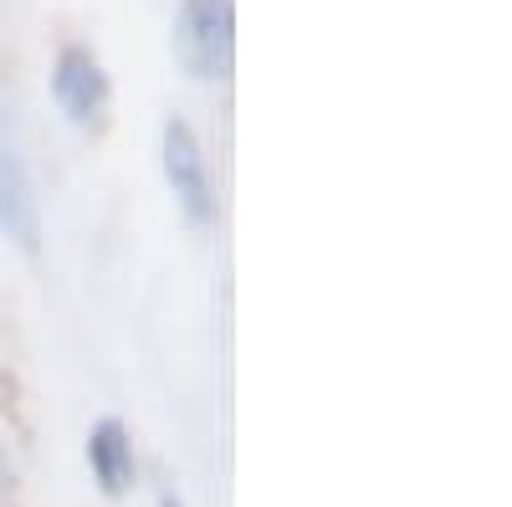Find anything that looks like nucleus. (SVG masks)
Masks as SVG:
<instances>
[{"instance_id": "f257e3e1", "label": "nucleus", "mask_w": 512, "mask_h": 507, "mask_svg": "<svg viewBox=\"0 0 512 507\" xmlns=\"http://www.w3.org/2000/svg\"><path fill=\"white\" fill-rule=\"evenodd\" d=\"M169 52L190 82H226L236 67V6L231 0H180L169 21Z\"/></svg>"}, {"instance_id": "f03ea898", "label": "nucleus", "mask_w": 512, "mask_h": 507, "mask_svg": "<svg viewBox=\"0 0 512 507\" xmlns=\"http://www.w3.org/2000/svg\"><path fill=\"white\" fill-rule=\"evenodd\" d=\"M159 159H164V180H169V195H175L180 216L195 231L216 226V180H210L205 149H200V139H195V129H190L185 118H169L164 123Z\"/></svg>"}, {"instance_id": "7ed1b4c3", "label": "nucleus", "mask_w": 512, "mask_h": 507, "mask_svg": "<svg viewBox=\"0 0 512 507\" xmlns=\"http://www.w3.org/2000/svg\"><path fill=\"white\" fill-rule=\"evenodd\" d=\"M52 103L72 129H93L108 108V72L88 47H62L52 62Z\"/></svg>"}, {"instance_id": "20e7f679", "label": "nucleus", "mask_w": 512, "mask_h": 507, "mask_svg": "<svg viewBox=\"0 0 512 507\" xmlns=\"http://www.w3.org/2000/svg\"><path fill=\"white\" fill-rule=\"evenodd\" d=\"M0 236L21 246L26 257L41 251V195L26 159L11 144H0Z\"/></svg>"}, {"instance_id": "39448f33", "label": "nucleus", "mask_w": 512, "mask_h": 507, "mask_svg": "<svg viewBox=\"0 0 512 507\" xmlns=\"http://www.w3.org/2000/svg\"><path fill=\"white\" fill-rule=\"evenodd\" d=\"M88 467H93V482L108 492V497H118V492H128L134 487V441H128V431H123V420H98V426L88 431Z\"/></svg>"}, {"instance_id": "423d86ee", "label": "nucleus", "mask_w": 512, "mask_h": 507, "mask_svg": "<svg viewBox=\"0 0 512 507\" xmlns=\"http://www.w3.org/2000/svg\"><path fill=\"white\" fill-rule=\"evenodd\" d=\"M159 507H185V502H180V497H164V502H159Z\"/></svg>"}]
</instances>
